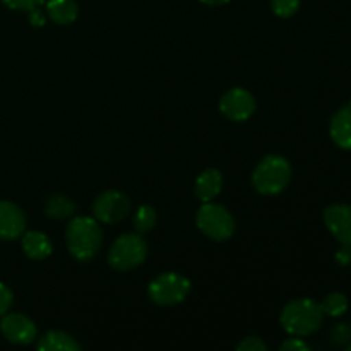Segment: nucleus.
Listing matches in <instances>:
<instances>
[{
	"label": "nucleus",
	"mask_w": 351,
	"mask_h": 351,
	"mask_svg": "<svg viewBox=\"0 0 351 351\" xmlns=\"http://www.w3.org/2000/svg\"><path fill=\"white\" fill-rule=\"evenodd\" d=\"M324 321L321 304L311 298H298L290 302L281 312V326L291 336H308L317 331Z\"/></svg>",
	"instance_id": "nucleus-1"
},
{
	"label": "nucleus",
	"mask_w": 351,
	"mask_h": 351,
	"mask_svg": "<svg viewBox=\"0 0 351 351\" xmlns=\"http://www.w3.org/2000/svg\"><path fill=\"white\" fill-rule=\"evenodd\" d=\"M67 247L77 261H89L98 254L103 232L98 221L88 216L74 218L67 226Z\"/></svg>",
	"instance_id": "nucleus-2"
},
{
	"label": "nucleus",
	"mask_w": 351,
	"mask_h": 351,
	"mask_svg": "<svg viewBox=\"0 0 351 351\" xmlns=\"http://www.w3.org/2000/svg\"><path fill=\"white\" fill-rule=\"evenodd\" d=\"M291 180V167L283 156H267L257 165L252 184L257 192L266 195L280 194Z\"/></svg>",
	"instance_id": "nucleus-3"
},
{
	"label": "nucleus",
	"mask_w": 351,
	"mask_h": 351,
	"mask_svg": "<svg viewBox=\"0 0 351 351\" xmlns=\"http://www.w3.org/2000/svg\"><path fill=\"white\" fill-rule=\"evenodd\" d=\"M147 245L141 233H127L119 237L110 247L108 263L117 271H130L144 263Z\"/></svg>",
	"instance_id": "nucleus-4"
},
{
	"label": "nucleus",
	"mask_w": 351,
	"mask_h": 351,
	"mask_svg": "<svg viewBox=\"0 0 351 351\" xmlns=\"http://www.w3.org/2000/svg\"><path fill=\"white\" fill-rule=\"evenodd\" d=\"M197 226L209 239L223 242V240H228L235 232V219L223 206L206 202L197 211Z\"/></svg>",
	"instance_id": "nucleus-5"
},
{
	"label": "nucleus",
	"mask_w": 351,
	"mask_h": 351,
	"mask_svg": "<svg viewBox=\"0 0 351 351\" xmlns=\"http://www.w3.org/2000/svg\"><path fill=\"white\" fill-rule=\"evenodd\" d=\"M189 290H191V283L187 278L177 273H165L151 281L149 297L154 304L168 307V305L180 304L187 297Z\"/></svg>",
	"instance_id": "nucleus-6"
},
{
	"label": "nucleus",
	"mask_w": 351,
	"mask_h": 351,
	"mask_svg": "<svg viewBox=\"0 0 351 351\" xmlns=\"http://www.w3.org/2000/svg\"><path fill=\"white\" fill-rule=\"evenodd\" d=\"M130 211V201L127 195L117 191H106L98 195L93 204V213L96 219L103 223H119L120 219L125 218Z\"/></svg>",
	"instance_id": "nucleus-7"
},
{
	"label": "nucleus",
	"mask_w": 351,
	"mask_h": 351,
	"mask_svg": "<svg viewBox=\"0 0 351 351\" xmlns=\"http://www.w3.org/2000/svg\"><path fill=\"white\" fill-rule=\"evenodd\" d=\"M219 108L228 119L242 122V120H247L256 112V99L247 89L235 88L223 95L221 101H219Z\"/></svg>",
	"instance_id": "nucleus-8"
},
{
	"label": "nucleus",
	"mask_w": 351,
	"mask_h": 351,
	"mask_svg": "<svg viewBox=\"0 0 351 351\" xmlns=\"http://www.w3.org/2000/svg\"><path fill=\"white\" fill-rule=\"evenodd\" d=\"M0 331L14 345H29L36 338V326L23 314H3Z\"/></svg>",
	"instance_id": "nucleus-9"
},
{
	"label": "nucleus",
	"mask_w": 351,
	"mask_h": 351,
	"mask_svg": "<svg viewBox=\"0 0 351 351\" xmlns=\"http://www.w3.org/2000/svg\"><path fill=\"white\" fill-rule=\"evenodd\" d=\"M324 223L329 232L345 245H351V206L332 204L324 211Z\"/></svg>",
	"instance_id": "nucleus-10"
},
{
	"label": "nucleus",
	"mask_w": 351,
	"mask_h": 351,
	"mask_svg": "<svg viewBox=\"0 0 351 351\" xmlns=\"http://www.w3.org/2000/svg\"><path fill=\"white\" fill-rule=\"evenodd\" d=\"M26 228V216L17 204L0 201V240H14Z\"/></svg>",
	"instance_id": "nucleus-11"
},
{
	"label": "nucleus",
	"mask_w": 351,
	"mask_h": 351,
	"mask_svg": "<svg viewBox=\"0 0 351 351\" xmlns=\"http://www.w3.org/2000/svg\"><path fill=\"white\" fill-rule=\"evenodd\" d=\"M329 132H331V139L341 149H351V105L341 108L332 117Z\"/></svg>",
	"instance_id": "nucleus-12"
},
{
	"label": "nucleus",
	"mask_w": 351,
	"mask_h": 351,
	"mask_svg": "<svg viewBox=\"0 0 351 351\" xmlns=\"http://www.w3.org/2000/svg\"><path fill=\"white\" fill-rule=\"evenodd\" d=\"M223 185L221 173L218 170H206L195 180V194L201 201L209 202L219 194Z\"/></svg>",
	"instance_id": "nucleus-13"
},
{
	"label": "nucleus",
	"mask_w": 351,
	"mask_h": 351,
	"mask_svg": "<svg viewBox=\"0 0 351 351\" xmlns=\"http://www.w3.org/2000/svg\"><path fill=\"white\" fill-rule=\"evenodd\" d=\"M23 249L27 257L31 259H47L51 254V242L45 233L41 232H27L23 237Z\"/></svg>",
	"instance_id": "nucleus-14"
},
{
	"label": "nucleus",
	"mask_w": 351,
	"mask_h": 351,
	"mask_svg": "<svg viewBox=\"0 0 351 351\" xmlns=\"http://www.w3.org/2000/svg\"><path fill=\"white\" fill-rule=\"evenodd\" d=\"M47 12L53 23L65 26V24H72L77 19L79 7L74 0H48Z\"/></svg>",
	"instance_id": "nucleus-15"
},
{
	"label": "nucleus",
	"mask_w": 351,
	"mask_h": 351,
	"mask_svg": "<svg viewBox=\"0 0 351 351\" xmlns=\"http://www.w3.org/2000/svg\"><path fill=\"white\" fill-rule=\"evenodd\" d=\"M40 351H75L79 350V343L72 336L60 331L47 332L38 343Z\"/></svg>",
	"instance_id": "nucleus-16"
},
{
	"label": "nucleus",
	"mask_w": 351,
	"mask_h": 351,
	"mask_svg": "<svg viewBox=\"0 0 351 351\" xmlns=\"http://www.w3.org/2000/svg\"><path fill=\"white\" fill-rule=\"evenodd\" d=\"M45 213L48 218L53 219L71 218L75 213V204L72 199L65 197V195H51L45 204Z\"/></svg>",
	"instance_id": "nucleus-17"
},
{
	"label": "nucleus",
	"mask_w": 351,
	"mask_h": 351,
	"mask_svg": "<svg viewBox=\"0 0 351 351\" xmlns=\"http://www.w3.org/2000/svg\"><path fill=\"white\" fill-rule=\"evenodd\" d=\"M321 308L324 312V315H329V317H339V315L345 314L348 311V300L343 293H329L324 300L321 302Z\"/></svg>",
	"instance_id": "nucleus-18"
},
{
	"label": "nucleus",
	"mask_w": 351,
	"mask_h": 351,
	"mask_svg": "<svg viewBox=\"0 0 351 351\" xmlns=\"http://www.w3.org/2000/svg\"><path fill=\"white\" fill-rule=\"evenodd\" d=\"M154 225H156V211L151 206H141L134 216V226H136L137 233L151 232Z\"/></svg>",
	"instance_id": "nucleus-19"
},
{
	"label": "nucleus",
	"mask_w": 351,
	"mask_h": 351,
	"mask_svg": "<svg viewBox=\"0 0 351 351\" xmlns=\"http://www.w3.org/2000/svg\"><path fill=\"white\" fill-rule=\"evenodd\" d=\"M271 7H273L276 16L290 17L300 7V0H271Z\"/></svg>",
	"instance_id": "nucleus-20"
},
{
	"label": "nucleus",
	"mask_w": 351,
	"mask_h": 351,
	"mask_svg": "<svg viewBox=\"0 0 351 351\" xmlns=\"http://www.w3.org/2000/svg\"><path fill=\"white\" fill-rule=\"evenodd\" d=\"M2 2L12 10H26V12H29V10L43 5L47 0H2Z\"/></svg>",
	"instance_id": "nucleus-21"
},
{
	"label": "nucleus",
	"mask_w": 351,
	"mask_h": 351,
	"mask_svg": "<svg viewBox=\"0 0 351 351\" xmlns=\"http://www.w3.org/2000/svg\"><path fill=\"white\" fill-rule=\"evenodd\" d=\"M351 339V329L346 324H336L331 331V341L335 345H346Z\"/></svg>",
	"instance_id": "nucleus-22"
},
{
	"label": "nucleus",
	"mask_w": 351,
	"mask_h": 351,
	"mask_svg": "<svg viewBox=\"0 0 351 351\" xmlns=\"http://www.w3.org/2000/svg\"><path fill=\"white\" fill-rule=\"evenodd\" d=\"M239 351H266V343L261 338H256V336H249V338L243 339L239 346H237Z\"/></svg>",
	"instance_id": "nucleus-23"
},
{
	"label": "nucleus",
	"mask_w": 351,
	"mask_h": 351,
	"mask_svg": "<svg viewBox=\"0 0 351 351\" xmlns=\"http://www.w3.org/2000/svg\"><path fill=\"white\" fill-rule=\"evenodd\" d=\"M12 302H14L12 291H10L5 285L0 283V315L9 312V308L12 307Z\"/></svg>",
	"instance_id": "nucleus-24"
},
{
	"label": "nucleus",
	"mask_w": 351,
	"mask_h": 351,
	"mask_svg": "<svg viewBox=\"0 0 351 351\" xmlns=\"http://www.w3.org/2000/svg\"><path fill=\"white\" fill-rule=\"evenodd\" d=\"M281 350L283 351H307L308 345L305 341H302L300 338H290L281 345Z\"/></svg>",
	"instance_id": "nucleus-25"
},
{
	"label": "nucleus",
	"mask_w": 351,
	"mask_h": 351,
	"mask_svg": "<svg viewBox=\"0 0 351 351\" xmlns=\"http://www.w3.org/2000/svg\"><path fill=\"white\" fill-rule=\"evenodd\" d=\"M336 263L339 266H348V264H351V245H345L343 243V247L336 254Z\"/></svg>",
	"instance_id": "nucleus-26"
},
{
	"label": "nucleus",
	"mask_w": 351,
	"mask_h": 351,
	"mask_svg": "<svg viewBox=\"0 0 351 351\" xmlns=\"http://www.w3.org/2000/svg\"><path fill=\"white\" fill-rule=\"evenodd\" d=\"M29 21H31V24H33V26H43L45 24V14L41 12V9L40 7H38V9H33V10H29Z\"/></svg>",
	"instance_id": "nucleus-27"
},
{
	"label": "nucleus",
	"mask_w": 351,
	"mask_h": 351,
	"mask_svg": "<svg viewBox=\"0 0 351 351\" xmlns=\"http://www.w3.org/2000/svg\"><path fill=\"white\" fill-rule=\"evenodd\" d=\"M201 2L206 3V5H225L230 0H201Z\"/></svg>",
	"instance_id": "nucleus-28"
},
{
	"label": "nucleus",
	"mask_w": 351,
	"mask_h": 351,
	"mask_svg": "<svg viewBox=\"0 0 351 351\" xmlns=\"http://www.w3.org/2000/svg\"><path fill=\"white\" fill-rule=\"evenodd\" d=\"M348 350H350V351H351V345H350V346H348Z\"/></svg>",
	"instance_id": "nucleus-29"
}]
</instances>
